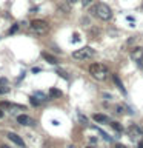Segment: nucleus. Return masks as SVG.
<instances>
[{
	"instance_id": "f257e3e1",
	"label": "nucleus",
	"mask_w": 143,
	"mask_h": 148,
	"mask_svg": "<svg viewBox=\"0 0 143 148\" xmlns=\"http://www.w3.org/2000/svg\"><path fill=\"white\" fill-rule=\"evenodd\" d=\"M92 16H95L97 18H100V20H109L111 17H112V11H111V8L108 6L106 3H97L94 6L91 8L89 11Z\"/></svg>"
},
{
	"instance_id": "f03ea898",
	"label": "nucleus",
	"mask_w": 143,
	"mask_h": 148,
	"mask_svg": "<svg viewBox=\"0 0 143 148\" xmlns=\"http://www.w3.org/2000/svg\"><path fill=\"white\" fill-rule=\"evenodd\" d=\"M89 73L94 79H97V80H106V79H108V74H109L108 68L101 63H92L89 66Z\"/></svg>"
},
{
	"instance_id": "7ed1b4c3",
	"label": "nucleus",
	"mask_w": 143,
	"mask_h": 148,
	"mask_svg": "<svg viewBox=\"0 0 143 148\" xmlns=\"http://www.w3.org/2000/svg\"><path fill=\"white\" fill-rule=\"evenodd\" d=\"M94 54H95V51L92 49L91 46H83V48L74 51L72 57L76 59V60H88V59H91Z\"/></svg>"
},
{
	"instance_id": "20e7f679",
	"label": "nucleus",
	"mask_w": 143,
	"mask_h": 148,
	"mask_svg": "<svg viewBox=\"0 0 143 148\" xmlns=\"http://www.w3.org/2000/svg\"><path fill=\"white\" fill-rule=\"evenodd\" d=\"M48 23L45 20H32L31 22V29L37 32V34H45L46 31H48Z\"/></svg>"
},
{
	"instance_id": "39448f33",
	"label": "nucleus",
	"mask_w": 143,
	"mask_h": 148,
	"mask_svg": "<svg viewBox=\"0 0 143 148\" xmlns=\"http://www.w3.org/2000/svg\"><path fill=\"white\" fill-rule=\"evenodd\" d=\"M128 133H129V136H131L132 139L143 137V128L138 127V125H131V127L128 128Z\"/></svg>"
},
{
	"instance_id": "423d86ee",
	"label": "nucleus",
	"mask_w": 143,
	"mask_h": 148,
	"mask_svg": "<svg viewBox=\"0 0 143 148\" xmlns=\"http://www.w3.org/2000/svg\"><path fill=\"white\" fill-rule=\"evenodd\" d=\"M6 136L9 137V140H12L14 143H16V145H18L20 148H23L25 147V142H23V139L18 136V134H16V133H8Z\"/></svg>"
},
{
	"instance_id": "0eeeda50",
	"label": "nucleus",
	"mask_w": 143,
	"mask_h": 148,
	"mask_svg": "<svg viewBox=\"0 0 143 148\" xmlns=\"http://www.w3.org/2000/svg\"><path fill=\"white\" fill-rule=\"evenodd\" d=\"M131 59L136 60V62H140V60L143 59V48L142 46H137V48H134L131 51Z\"/></svg>"
},
{
	"instance_id": "6e6552de",
	"label": "nucleus",
	"mask_w": 143,
	"mask_h": 148,
	"mask_svg": "<svg viewBox=\"0 0 143 148\" xmlns=\"http://www.w3.org/2000/svg\"><path fill=\"white\" fill-rule=\"evenodd\" d=\"M17 123L29 125V123H32V119L29 117V116H26V114H20V116H17Z\"/></svg>"
},
{
	"instance_id": "1a4fd4ad",
	"label": "nucleus",
	"mask_w": 143,
	"mask_h": 148,
	"mask_svg": "<svg viewBox=\"0 0 143 148\" xmlns=\"http://www.w3.org/2000/svg\"><path fill=\"white\" fill-rule=\"evenodd\" d=\"M112 80H114V83H115V86L120 90V92H122V94H126V90H125L123 83H122V80H120V77L117 76V74H114V76H112Z\"/></svg>"
},
{
	"instance_id": "9d476101",
	"label": "nucleus",
	"mask_w": 143,
	"mask_h": 148,
	"mask_svg": "<svg viewBox=\"0 0 143 148\" xmlns=\"http://www.w3.org/2000/svg\"><path fill=\"white\" fill-rule=\"evenodd\" d=\"M92 119L95 120V122H99V123H109V117L108 116H105V114H94L92 116Z\"/></svg>"
},
{
	"instance_id": "9b49d317",
	"label": "nucleus",
	"mask_w": 143,
	"mask_h": 148,
	"mask_svg": "<svg viewBox=\"0 0 143 148\" xmlns=\"http://www.w3.org/2000/svg\"><path fill=\"white\" fill-rule=\"evenodd\" d=\"M42 56H43V59H45V60H46V62H48V63H51V65H57V63H59V62H57V59H55L54 56L48 54V53H43Z\"/></svg>"
},
{
	"instance_id": "f8f14e48",
	"label": "nucleus",
	"mask_w": 143,
	"mask_h": 148,
	"mask_svg": "<svg viewBox=\"0 0 143 148\" xmlns=\"http://www.w3.org/2000/svg\"><path fill=\"white\" fill-rule=\"evenodd\" d=\"M49 96H51V97H60V96H62V91L51 88V90H49Z\"/></svg>"
},
{
	"instance_id": "ddd939ff",
	"label": "nucleus",
	"mask_w": 143,
	"mask_h": 148,
	"mask_svg": "<svg viewBox=\"0 0 143 148\" xmlns=\"http://www.w3.org/2000/svg\"><path fill=\"white\" fill-rule=\"evenodd\" d=\"M111 127H112L115 131H118V133H122V131H123V127H122V125H120L118 122H112V123H111Z\"/></svg>"
},
{
	"instance_id": "4468645a",
	"label": "nucleus",
	"mask_w": 143,
	"mask_h": 148,
	"mask_svg": "<svg viewBox=\"0 0 143 148\" xmlns=\"http://www.w3.org/2000/svg\"><path fill=\"white\" fill-rule=\"evenodd\" d=\"M97 131H99V133L101 134V136H103V139H105V140H108V142H111V140H112V139H111V137H109V134H108V133H105V131H101V130H100V128H97Z\"/></svg>"
},
{
	"instance_id": "2eb2a0df",
	"label": "nucleus",
	"mask_w": 143,
	"mask_h": 148,
	"mask_svg": "<svg viewBox=\"0 0 143 148\" xmlns=\"http://www.w3.org/2000/svg\"><path fill=\"white\" fill-rule=\"evenodd\" d=\"M115 113H117V114H123L125 113V106L123 105H115Z\"/></svg>"
},
{
	"instance_id": "dca6fc26",
	"label": "nucleus",
	"mask_w": 143,
	"mask_h": 148,
	"mask_svg": "<svg viewBox=\"0 0 143 148\" xmlns=\"http://www.w3.org/2000/svg\"><path fill=\"white\" fill-rule=\"evenodd\" d=\"M35 97H40V100H48V99H46V96L43 94V92H40V91L35 92Z\"/></svg>"
},
{
	"instance_id": "f3484780",
	"label": "nucleus",
	"mask_w": 143,
	"mask_h": 148,
	"mask_svg": "<svg viewBox=\"0 0 143 148\" xmlns=\"http://www.w3.org/2000/svg\"><path fill=\"white\" fill-rule=\"evenodd\" d=\"M77 117L80 119V120H82L83 123H88V119H86V117H85V116H83L82 113H77Z\"/></svg>"
},
{
	"instance_id": "a211bd4d",
	"label": "nucleus",
	"mask_w": 143,
	"mask_h": 148,
	"mask_svg": "<svg viewBox=\"0 0 143 148\" xmlns=\"http://www.w3.org/2000/svg\"><path fill=\"white\" fill-rule=\"evenodd\" d=\"M29 100H31V103H32V105H39V103H40V102H39V100L35 99V96H32V97H29Z\"/></svg>"
},
{
	"instance_id": "6ab92c4d",
	"label": "nucleus",
	"mask_w": 143,
	"mask_h": 148,
	"mask_svg": "<svg viewBox=\"0 0 143 148\" xmlns=\"http://www.w3.org/2000/svg\"><path fill=\"white\" fill-rule=\"evenodd\" d=\"M94 2V0H82V3H83V6H89V5Z\"/></svg>"
},
{
	"instance_id": "aec40b11",
	"label": "nucleus",
	"mask_w": 143,
	"mask_h": 148,
	"mask_svg": "<svg viewBox=\"0 0 143 148\" xmlns=\"http://www.w3.org/2000/svg\"><path fill=\"white\" fill-rule=\"evenodd\" d=\"M8 91H9V88H5V86L0 88V94H6Z\"/></svg>"
},
{
	"instance_id": "412c9836",
	"label": "nucleus",
	"mask_w": 143,
	"mask_h": 148,
	"mask_svg": "<svg viewBox=\"0 0 143 148\" xmlns=\"http://www.w3.org/2000/svg\"><path fill=\"white\" fill-rule=\"evenodd\" d=\"M18 29V25H14L12 28H11V29H9V32H11V34H14V32H16Z\"/></svg>"
},
{
	"instance_id": "4be33fe9",
	"label": "nucleus",
	"mask_w": 143,
	"mask_h": 148,
	"mask_svg": "<svg viewBox=\"0 0 143 148\" xmlns=\"http://www.w3.org/2000/svg\"><path fill=\"white\" fill-rule=\"evenodd\" d=\"M80 40V36H77V34H74V39H72V43H76V42Z\"/></svg>"
},
{
	"instance_id": "5701e85b",
	"label": "nucleus",
	"mask_w": 143,
	"mask_h": 148,
	"mask_svg": "<svg viewBox=\"0 0 143 148\" xmlns=\"http://www.w3.org/2000/svg\"><path fill=\"white\" fill-rule=\"evenodd\" d=\"M2 106H5V108H8V106H11V103H9V102H2Z\"/></svg>"
},
{
	"instance_id": "b1692460",
	"label": "nucleus",
	"mask_w": 143,
	"mask_h": 148,
	"mask_svg": "<svg viewBox=\"0 0 143 148\" xmlns=\"http://www.w3.org/2000/svg\"><path fill=\"white\" fill-rule=\"evenodd\" d=\"M103 97H106V100H109V99H112V97H111L109 94H106V92H103Z\"/></svg>"
},
{
	"instance_id": "393cba45",
	"label": "nucleus",
	"mask_w": 143,
	"mask_h": 148,
	"mask_svg": "<svg viewBox=\"0 0 143 148\" xmlns=\"http://www.w3.org/2000/svg\"><path fill=\"white\" fill-rule=\"evenodd\" d=\"M115 148H126V147L122 145V143H117V145H115Z\"/></svg>"
},
{
	"instance_id": "a878e982",
	"label": "nucleus",
	"mask_w": 143,
	"mask_h": 148,
	"mask_svg": "<svg viewBox=\"0 0 143 148\" xmlns=\"http://www.w3.org/2000/svg\"><path fill=\"white\" fill-rule=\"evenodd\" d=\"M68 3H76V2H78V0H66Z\"/></svg>"
},
{
	"instance_id": "bb28decb",
	"label": "nucleus",
	"mask_w": 143,
	"mask_h": 148,
	"mask_svg": "<svg viewBox=\"0 0 143 148\" xmlns=\"http://www.w3.org/2000/svg\"><path fill=\"white\" fill-rule=\"evenodd\" d=\"M137 148H143V142H140V143H138V145H137Z\"/></svg>"
},
{
	"instance_id": "cd10ccee",
	"label": "nucleus",
	"mask_w": 143,
	"mask_h": 148,
	"mask_svg": "<svg viewBox=\"0 0 143 148\" xmlns=\"http://www.w3.org/2000/svg\"><path fill=\"white\" fill-rule=\"evenodd\" d=\"M3 116H5V113H3V111H2V110H0V119H2V117H3Z\"/></svg>"
},
{
	"instance_id": "c85d7f7f",
	"label": "nucleus",
	"mask_w": 143,
	"mask_h": 148,
	"mask_svg": "<svg viewBox=\"0 0 143 148\" xmlns=\"http://www.w3.org/2000/svg\"><path fill=\"white\" fill-rule=\"evenodd\" d=\"M0 148H9L8 145H2V147H0Z\"/></svg>"
},
{
	"instance_id": "c756f323",
	"label": "nucleus",
	"mask_w": 143,
	"mask_h": 148,
	"mask_svg": "<svg viewBox=\"0 0 143 148\" xmlns=\"http://www.w3.org/2000/svg\"><path fill=\"white\" fill-rule=\"evenodd\" d=\"M69 148H74V147H72V145H71V147H69Z\"/></svg>"
},
{
	"instance_id": "7c9ffc66",
	"label": "nucleus",
	"mask_w": 143,
	"mask_h": 148,
	"mask_svg": "<svg viewBox=\"0 0 143 148\" xmlns=\"http://www.w3.org/2000/svg\"><path fill=\"white\" fill-rule=\"evenodd\" d=\"M86 148H92V147H86Z\"/></svg>"
}]
</instances>
